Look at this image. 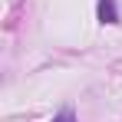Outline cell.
Instances as JSON below:
<instances>
[{"mask_svg": "<svg viewBox=\"0 0 122 122\" xmlns=\"http://www.w3.org/2000/svg\"><path fill=\"white\" fill-rule=\"evenodd\" d=\"M96 17H99V23H109V26L122 23V17H119V3H116V0H99Z\"/></svg>", "mask_w": 122, "mask_h": 122, "instance_id": "1", "label": "cell"}, {"mask_svg": "<svg viewBox=\"0 0 122 122\" xmlns=\"http://www.w3.org/2000/svg\"><path fill=\"white\" fill-rule=\"evenodd\" d=\"M50 122H76V109H73V106H63V109H60Z\"/></svg>", "mask_w": 122, "mask_h": 122, "instance_id": "2", "label": "cell"}]
</instances>
